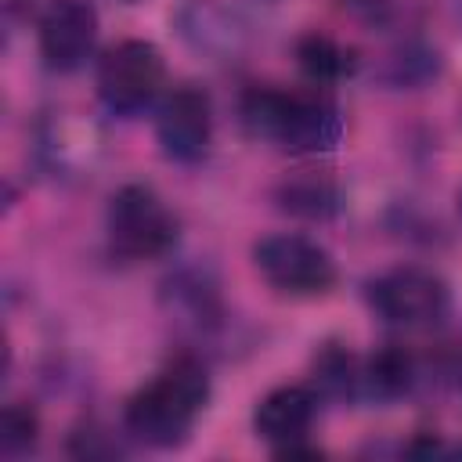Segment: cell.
I'll list each match as a JSON object with an SVG mask.
<instances>
[{
	"mask_svg": "<svg viewBox=\"0 0 462 462\" xmlns=\"http://www.w3.org/2000/svg\"><path fill=\"white\" fill-rule=\"evenodd\" d=\"M296 65L303 69V76H310L314 83H339L346 76H354L357 69V51L339 43L328 32H303L296 40Z\"/></svg>",
	"mask_w": 462,
	"mask_h": 462,
	"instance_id": "cell-16",
	"label": "cell"
},
{
	"mask_svg": "<svg viewBox=\"0 0 462 462\" xmlns=\"http://www.w3.org/2000/svg\"><path fill=\"white\" fill-rule=\"evenodd\" d=\"M274 202L282 213L300 217V220H332L343 209V191L328 173L318 170H300L278 180Z\"/></svg>",
	"mask_w": 462,
	"mask_h": 462,
	"instance_id": "cell-12",
	"label": "cell"
},
{
	"mask_svg": "<svg viewBox=\"0 0 462 462\" xmlns=\"http://www.w3.org/2000/svg\"><path fill=\"white\" fill-rule=\"evenodd\" d=\"M155 141L170 162L195 166L206 159L213 141V105L209 94L195 83L173 87L155 112Z\"/></svg>",
	"mask_w": 462,
	"mask_h": 462,
	"instance_id": "cell-8",
	"label": "cell"
},
{
	"mask_svg": "<svg viewBox=\"0 0 462 462\" xmlns=\"http://www.w3.org/2000/svg\"><path fill=\"white\" fill-rule=\"evenodd\" d=\"M242 130L253 141L278 144L292 155L332 152L343 141V112L332 94L310 90H278V87H249L238 101Z\"/></svg>",
	"mask_w": 462,
	"mask_h": 462,
	"instance_id": "cell-1",
	"label": "cell"
},
{
	"mask_svg": "<svg viewBox=\"0 0 462 462\" xmlns=\"http://www.w3.org/2000/svg\"><path fill=\"white\" fill-rule=\"evenodd\" d=\"M419 383V361L401 343H383L365 365H361V397L390 404L415 390Z\"/></svg>",
	"mask_w": 462,
	"mask_h": 462,
	"instance_id": "cell-13",
	"label": "cell"
},
{
	"mask_svg": "<svg viewBox=\"0 0 462 462\" xmlns=\"http://www.w3.org/2000/svg\"><path fill=\"white\" fill-rule=\"evenodd\" d=\"M162 79L166 61L152 40H119L97 65V97L112 116L130 119L159 97Z\"/></svg>",
	"mask_w": 462,
	"mask_h": 462,
	"instance_id": "cell-6",
	"label": "cell"
},
{
	"mask_svg": "<svg viewBox=\"0 0 462 462\" xmlns=\"http://www.w3.org/2000/svg\"><path fill=\"white\" fill-rule=\"evenodd\" d=\"M97 43V11L90 0H51L36 22V47L51 72H76Z\"/></svg>",
	"mask_w": 462,
	"mask_h": 462,
	"instance_id": "cell-9",
	"label": "cell"
},
{
	"mask_svg": "<svg viewBox=\"0 0 462 462\" xmlns=\"http://www.w3.org/2000/svg\"><path fill=\"white\" fill-rule=\"evenodd\" d=\"M365 300L386 325L397 328H433L451 314L448 282L437 271L415 263H401L375 274L365 285Z\"/></svg>",
	"mask_w": 462,
	"mask_h": 462,
	"instance_id": "cell-4",
	"label": "cell"
},
{
	"mask_svg": "<svg viewBox=\"0 0 462 462\" xmlns=\"http://www.w3.org/2000/svg\"><path fill=\"white\" fill-rule=\"evenodd\" d=\"M116 4H126V7H134V4H141V0H116Z\"/></svg>",
	"mask_w": 462,
	"mask_h": 462,
	"instance_id": "cell-20",
	"label": "cell"
},
{
	"mask_svg": "<svg viewBox=\"0 0 462 462\" xmlns=\"http://www.w3.org/2000/svg\"><path fill=\"white\" fill-rule=\"evenodd\" d=\"M253 267L274 292L300 296V300L325 296L339 282L332 253L321 242L307 235H292V231L260 238L253 245Z\"/></svg>",
	"mask_w": 462,
	"mask_h": 462,
	"instance_id": "cell-5",
	"label": "cell"
},
{
	"mask_svg": "<svg viewBox=\"0 0 462 462\" xmlns=\"http://www.w3.org/2000/svg\"><path fill=\"white\" fill-rule=\"evenodd\" d=\"M310 386L325 401H354L361 397V361L346 343L328 339L310 357Z\"/></svg>",
	"mask_w": 462,
	"mask_h": 462,
	"instance_id": "cell-15",
	"label": "cell"
},
{
	"mask_svg": "<svg viewBox=\"0 0 462 462\" xmlns=\"http://www.w3.org/2000/svg\"><path fill=\"white\" fill-rule=\"evenodd\" d=\"M437 72H440L437 51L426 47V43H419V40H408V43H401L393 54H386L379 76H383V83H390V87L415 90V87L437 79Z\"/></svg>",
	"mask_w": 462,
	"mask_h": 462,
	"instance_id": "cell-17",
	"label": "cell"
},
{
	"mask_svg": "<svg viewBox=\"0 0 462 462\" xmlns=\"http://www.w3.org/2000/svg\"><path fill=\"white\" fill-rule=\"evenodd\" d=\"M318 390L314 386H278L253 408V430L263 444L278 451L303 444L318 419Z\"/></svg>",
	"mask_w": 462,
	"mask_h": 462,
	"instance_id": "cell-11",
	"label": "cell"
},
{
	"mask_svg": "<svg viewBox=\"0 0 462 462\" xmlns=\"http://www.w3.org/2000/svg\"><path fill=\"white\" fill-rule=\"evenodd\" d=\"M159 303H162L166 318L177 328L191 332L195 339L217 336L227 325V307H224L220 285H217L213 271H206V267H177L162 282Z\"/></svg>",
	"mask_w": 462,
	"mask_h": 462,
	"instance_id": "cell-10",
	"label": "cell"
},
{
	"mask_svg": "<svg viewBox=\"0 0 462 462\" xmlns=\"http://www.w3.org/2000/svg\"><path fill=\"white\" fill-rule=\"evenodd\" d=\"M170 25L191 54L213 65H235L253 47L249 18L227 0H180L170 11Z\"/></svg>",
	"mask_w": 462,
	"mask_h": 462,
	"instance_id": "cell-7",
	"label": "cell"
},
{
	"mask_svg": "<svg viewBox=\"0 0 462 462\" xmlns=\"http://www.w3.org/2000/svg\"><path fill=\"white\" fill-rule=\"evenodd\" d=\"M94 152H97V134L90 130V123L47 119L43 130H40V155L51 170L79 173L83 166H90Z\"/></svg>",
	"mask_w": 462,
	"mask_h": 462,
	"instance_id": "cell-14",
	"label": "cell"
},
{
	"mask_svg": "<svg viewBox=\"0 0 462 462\" xmlns=\"http://www.w3.org/2000/svg\"><path fill=\"white\" fill-rule=\"evenodd\" d=\"M209 401V372L195 354H177L123 408V426L148 448H180Z\"/></svg>",
	"mask_w": 462,
	"mask_h": 462,
	"instance_id": "cell-2",
	"label": "cell"
},
{
	"mask_svg": "<svg viewBox=\"0 0 462 462\" xmlns=\"http://www.w3.org/2000/svg\"><path fill=\"white\" fill-rule=\"evenodd\" d=\"M69 451L79 455V458H112V455H119V448L108 440V433L101 426H94V422H87V426H79L72 433Z\"/></svg>",
	"mask_w": 462,
	"mask_h": 462,
	"instance_id": "cell-19",
	"label": "cell"
},
{
	"mask_svg": "<svg viewBox=\"0 0 462 462\" xmlns=\"http://www.w3.org/2000/svg\"><path fill=\"white\" fill-rule=\"evenodd\" d=\"M40 440V415L29 401H11L0 415V451L4 458H22Z\"/></svg>",
	"mask_w": 462,
	"mask_h": 462,
	"instance_id": "cell-18",
	"label": "cell"
},
{
	"mask_svg": "<svg viewBox=\"0 0 462 462\" xmlns=\"http://www.w3.org/2000/svg\"><path fill=\"white\" fill-rule=\"evenodd\" d=\"M177 217L148 184H123L105 209L108 253L123 263L159 260L177 245Z\"/></svg>",
	"mask_w": 462,
	"mask_h": 462,
	"instance_id": "cell-3",
	"label": "cell"
}]
</instances>
